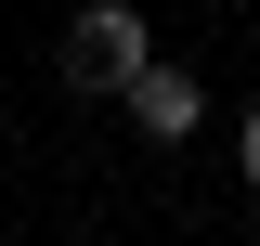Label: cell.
Returning <instances> with one entry per match:
<instances>
[{"label": "cell", "instance_id": "3", "mask_svg": "<svg viewBox=\"0 0 260 246\" xmlns=\"http://www.w3.org/2000/svg\"><path fill=\"white\" fill-rule=\"evenodd\" d=\"M234 182L260 194V104H247V117H234Z\"/></svg>", "mask_w": 260, "mask_h": 246}, {"label": "cell", "instance_id": "2", "mask_svg": "<svg viewBox=\"0 0 260 246\" xmlns=\"http://www.w3.org/2000/svg\"><path fill=\"white\" fill-rule=\"evenodd\" d=\"M117 117L143 130V143H195V130H208V78L156 52V65H143V78H130V91H117Z\"/></svg>", "mask_w": 260, "mask_h": 246}, {"label": "cell", "instance_id": "1", "mask_svg": "<svg viewBox=\"0 0 260 246\" xmlns=\"http://www.w3.org/2000/svg\"><path fill=\"white\" fill-rule=\"evenodd\" d=\"M143 65H156L143 0H78V13H65V78H78V91H104V104H117Z\"/></svg>", "mask_w": 260, "mask_h": 246}]
</instances>
